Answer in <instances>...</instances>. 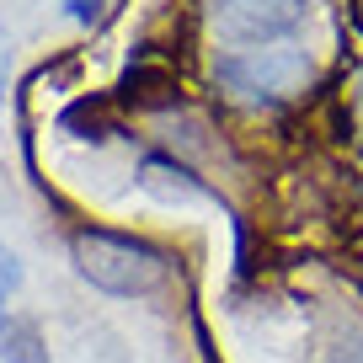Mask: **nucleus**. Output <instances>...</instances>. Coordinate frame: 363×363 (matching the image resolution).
Returning a JSON list of instances; mask_svg holds the SVG:
<instances>
[{
	"label": "nucleus",
	"instance_id": "4",
	"mask_svg": "<svg viewBox=\"0 0 363 363\" xmlns=\"http://www.w3.org/2000/svg\"><path fill=\"white\" fill-rule=\"evenodd\" d=\"M0 363H48V342L38 320H6L0 331Z\"/></svg>",
	"mask_w": 363,
	"mask_h": 363
},
{
	"label": "nucleus",
	"instance_id": "5",
	"mask_svg": "<svg viewBox=\"0 0 363 363\" xmlns=\"http://www.w3.org/2000/svg\"><path fill=\"white\" fill-rule=\"evenodd\" d=\"M16 284H22V262H16V251L0 240V310H6V299L16 294Z\"/></svg>",
	"mask_w": 363,
	"mask_h": 363
},
{
	"label": "nucleus",
	"instance_id": "6",
	"mask_svg": "<svg viewBox=\"0 0 363 363\" xmlns=\"http://www.w3.org/2000/svg\"><path fill=\"white\" fill-rule=\"evenodd\" d=\"M337 363H363V337H352V342H342V352H337Z\"/></svg>",
	"mask_w": 363,
	"mask_h": 363
},
{
	"label": "nucleus",
	"instance_id": "1",
	"mask_svg": "<svg viewBox=\"0 0 363 363\" xmlns=\"http://www.w3.org/2000/svg\"><path fill=\"white\" fill-rule=\"evenodd\" d=\"M69 257H75V272L91 289L118 299H139L166 278V251H155L150 240L118 235V230H75Z\"/></svg>",
	"mask_w": 363,
	"mask_h": 363
},
{
	"label": "nucleus",
	"instance_id": "3",
	"mask_svg": "<svg viewBox=\"0 0 363 363\" xmlns=\"http://www.w3.org/2000/svg\"><path fill=\"white\" fill-rule=\"evenodd\" d=\"M214 38L235 48H267L305 22L310 0H203Z\"/></svg>",
	"mask_w": 363,
	"mask_h": 363
},
{
	"label": "nucleus",
	"instance_id": "2",
	"mask_svg": "<svg viewBox=\"0 0 363 363\" xmlns=\"http://www.w3.org/2000/svg\"><path fill=\"white\" fill-rule=\"evenodd\" d=\"M214 80L235 96V102H284V96L305 91L310 59H305V48H289V43L235 48V54L219 59Z\"/></svg>",
	"mask_w": 363,
	"mask_h": 363
}]
</instances>
